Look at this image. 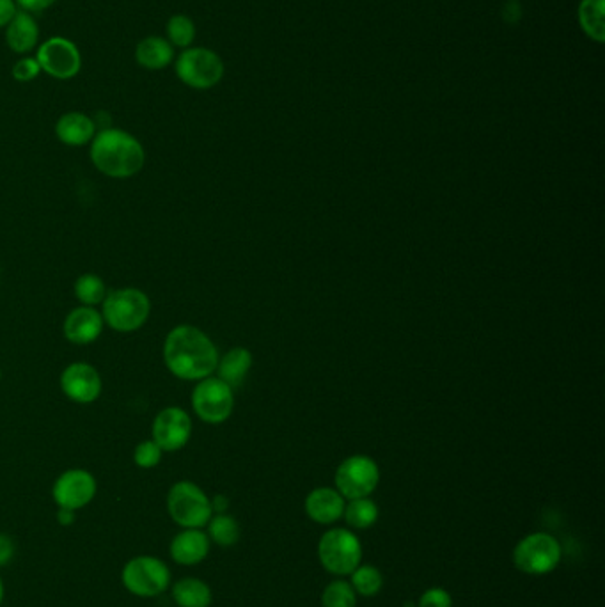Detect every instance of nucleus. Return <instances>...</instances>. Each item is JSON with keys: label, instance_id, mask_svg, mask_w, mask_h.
Segmentation results:
<instances>
[{"label": "nucleus", "instance_id": "obj_1", "mask_svg": "<svg viewBox=\"0 0 605 607\" xmlns=\"http://www.w3.org/2000/svg\"><path fill=\"white\" fill-rule=\"evenodd\" d=\"M164 361L178 379L203 380L217 370L219 352L201 329L178 325L165 338Z\"/></svg>", "mask_w": 605, "mask_h": 607}, {"label": "nucleus", "instance_id": "obj_2", "mask_svg": "<svg viewBox=\"0 0 605 607\" xmlns=\"http://www.w3.org/2000/svg\"><path fill=\"white\" fill-rule=\"evenodd\" d=\"M91 160L109 178H132L141 171L146 153L134 135L121 128H103L91 141Z\"/></svg>", "mask_w": 605, "mask_h": 607}, {"label": "nucleus", "instance_id": "obj_3", "mask_svg": "<svg viewBox=\"0 0 605 607\" xmlns=\"http://www.w3.org/2000/svg\"><path fill=\"white\" fill-rule=\"evenodd\" d=\"M318 560L336 577H348L362 563V544L354 529L330 528L318 542Z\"/></svg>", "mask_w": 605, "mask_h": 607}, {"label": "nucleus", "instance_id": "obj_4", "mask_svg": "<svg viewBox=\"0 0 605 607\" xmlns=\"http://www.w3.org/2000/svg\"><path fill=\"white\" fill-rule=\"evenodd\" d=\"M513 565L526 576H547L559 567L563 549L558 538L545 531H536L522 538L513 549Z\"/></svg>", "mask_w": 605, "mask_h": 607}, {"label": "nucleus", "instance_id": "obj_5", "mask_svg": "<svg viewBox=\"0 0 605 607\" xmlns=\"http://www.w3.org/2000/svg\"><path fill=\"white\" fill-rule=\"evenodd\" d=\"M103 322L118 332H134L146 324L151 304L146 293L137 288H121L103 299Z\"/></svg>", "mask_w": 605, "mask_h": 607}, {"label": "nucleus", "instance_id": "obj_6", "mask_svg": "<svg viewBox=\"0 0 605 607\" xmlns=\"http://www.w3.org/2000/svg\"><path fill=\"white\" fill-rule=\"evenodd\" d=\"M167 512L183 529L205 528L213 517L210 497L192 481L174 483L167 494Z\"/></svg>", "mask_w": 605, "mask_h": 607}, {"label": "nucleus", "instance_id": "obj_7", "mask_svg": "<svg viewBox=\"0 0 605 607\" xmlns=\"http://www.w3.org/2000/svg\"><path fill=\"white\" fill-rule=\"evenodd\" d=\"M174 70L187 87L206 91L217 86L224 77V63L217 52L205 47H189L181 52Z\"/></svg>", "mask_w": 605, "mask_h": 607}, {"label": "nucleus", "instance_id": "obj_8", "mask_svg": "<svg viewBox=\"0 0 605 607\" xmlns=\"http://www.w3.org/2000/svg\"><path fill=\"white\" fill-rule=\"evenodd\" d=\"M126 590L137 597H157L171 586V570L153 556L128 561L121 574Z\"/></svg>", "mask_w": 605, "mask_h": 607}, {"label": "nucleus", "instance_id": "obj_9", "mask_svg": "<svg viewBox=\"0 0 605 607\" xmlns=\"http://www.w3.org/2000/svg\"><path fill=\"white\" fill-rule=\"evenodd\" d=\"M336 490L346 501L370 497L380 483V469L373 458L354 455L341 462L336 471Z\"/></svg>", "mask_w": 605, "mask_h": 607}, {"label": "nucleus", "instance_id": "obj_10", "mask_svg": "<svg viewBox=\"0 0 605 607\" xmlns=\"http://www.w3.org/2000/svg\"><path fill=\"white\" fill-rule=\"evenodd\" d=\"M192 407L201 421L210 425H220L231 416L235 407L233 389L217 377L199 380L192 393Z\"/></svg>", "mask_w": 605, "mask_h": 607}, {"label": "nucleus", "instance_id": "obj_11", "mask_svg": "<svg viewBox=\"0 0 605 607\" xmlns=\"http://www.w3.org/2000/svg\"><path fill=\"white\" fill-rule=\"evenodd\" d=\"M36 59L41 71H45L52 79L70 80L82 70L79 47L63 36H52L43 41L36 52Z\"/></svg>", "mask_w": 605, "mask_h": 607}, {"label": "nucleus", "instance_id": "obj_12", "mask_svg": "<svg viewBox=\"0 0 605 607\" xmlns=\"http://www.w3.org/2000/svg\"><path fill=\"white\" fill-rule=\"evenodd\" d=\"M153 441L162 451H178L187 446L192 434V421L180 407H167L158 412L151 426Z\"/></svg>", "mask_w": 605, "mask_h": 607}, {"label": "nucleus", "instance_id": "obj_13", "mask_svg": "<svg viewBox=\"0 0 605 607\" xmlns=\"http://www.w3.org/2000/svg\"><path fill=\"white\" fill-rule=\"evenodd\" d=\"M96 494L95 476L84 469H70L54 483L52 496L59 508L80 510L93 501Z\"/></svg>", "mask_w": 605, "mask_h": 607}, {"label": "nucleus", "instance_id": "obj_14", "mask_svg": "<svg viewBox=\"0 0 605 607\" xmlns=\"http://www.w3.org/2000/svg\"><path fill=\"white\" fill-rule=\"evenodd\" d=\"M64 395L75 403H93L102 395V377L91 364L73 363L61 375Z\"/></svg>", "mask_w": 605, "mask_h": 607}, {"label": "nucleus", "instance_id": "obj_15", "mask_svg": "<svg viewBox=\"0 0 605 607\" xmlns=\"http://www.w3.org/2000/svg\"><path fill=\"white\" fill-rule=\"evenodd\" d=\"M346 499L338 490L330 487H320L309 492L304 503V510L311 521L320 526H332L339 519H343Z\"/></svg>", "mask_w": 605, "mask_h": 607}, {"label": "nucleus", "instance_id": "obj_16", "mask_svg": "<svg viewBox=\"0 0 605 607\" xmlns=\"http://www.w3.org/2000/svg\"><path fill=\"white\" fill-rule=\"evenodd\" d=\"M103 316L95 308L80 306L73 309L64 320V336L75 345H87L100 338Z\"/></svg>", "mask_w": 605, "mask_h": 607}, {"label": "nucleus", "instance_id": "obj_17", "mask_svg": "<svg viewBox=\"0 0 605 607\" xmlns=\"http://www.w3.org/2000/svg\"><path fill=\"white\" fill-rule=\"evenodd\" d=\"M6 43L18 56L31 54L40 43V25L31 13L16 11L13 20L6 27Z\"/></svg>", "mask_w": 605, "mask_h": 607}, {"label": "nucleus", "instance_id": "obj_18", "mask_svg": "<svg viewBox=\"0 0 605 607\" xmlns=\"http://www.w3.org/2000/svg\"><path fill=\"white\" fill-rule=\"evenodd\" d=\"M210 552V538L203 529H183L171 542V556L180 565H197Z\"/></svg>", "mask_w": 605, "mask_h": 607}, {"label": "nucleus", "instance_id": "obj_19", "mask_svg": "<svg viewBox=\"0 0 605 607\" xmlns=\"http://www.w3.org/2000/svg\"><path fill=\"white\" fill-rule=\"evenodd\" d=\"M55 135L66 146H86L96 135L95 121L82 112H66L55 123Z\"/></svg>", "mask_w": 605, "mask_h": 607}, {"label": "nucleus", "instance_id": "obj_20", "mask_svg": "<svg viewBox=\"0 0 605 607\" xmlns=\"http://www.w3.org/2000/svg\"><path fill=\"white\" fill-rule=\"evenodd\" d=\"M135 61L148 71L165 70L174 61V47L160 36H148L137 43Z\"/></svg>", "mask_w": 605, "mask_h": 607}, {"label": "nucleus", "instance_id": "obj_21", "mask_svg": "<svg viewBox=\"0 0 605 607\" xmlns=\"http://www.w3.org/2000/svg\"><path fill=\"white\" fill-rule=\"evenodd\" d=\"M252 368V354L247 348H233L228 354L219 359L217 371L219 379L226 382L231 389L242 386L247 373Z\"/></svg>", "mask_w": 605, "mask_h": 607}, {"label": "nucleus", "instance_id": "obj_22", "mask_svg": "<svg viewBox=\"0 0 605 607\" xmlns=\"http://www.w3.org/2000/svg\"><path fill=\"white\" fill-rule=\"evenodd\" d=\"M173 599L180 607H210L213 597L212 590L205 581L185 577L174 583Z\"/></svg>", "mask_w": 605, "mask_h": 607}, {"label": "nucleus", "instance_id": "obj_23", "mask_svg": "<svg viewBox=\"0 0 605 607\" xmlns=\"http://www.w3.org/2000/svg\"><path fill=\"white\" fill-rule=\"evenodd\" d=\"M605 0H581L577 18L584 34L597 43L605 41Z\"/></svg>", "mask_w": 605, "mask_h": 607}, {"label": "nucleus", "instance_id": "obj_24", "mask_svg": "<svg viewBox=\"0 0 605 607\" xmlns=\"http://www.w3.org/2000/svg\"><path fill=\"white\" fill-rule=\"evenodd\" d=\"M378 517H380V510H378L377 503L370 497H359V499L346 501L343 519L348 524V528L359 529V531L373 528L377 524Z\"/></svg>", "mask_w": 605, "mask_h": 607}, {"label": "nucleus", "instance_id": "obj_25", "mask_svg": "<svg viewBox=\"0 0 605 607\" xmlns=\"http://www.w3.org/2000/svg\"><path fill=\"white\" fill-rule=\"evenodd\" d=\"M350 584H352L354 592L357 593V597L373 599L384 588V576L377 567L368 565V563H361L350 574Z\"/></svg>", "mask_w": 605, "mask_h": 607}, {"label": "nucleus", "instance_id": "obj_26", "mask_svg": "<svg viewBox=\"0 0 605 607\" xmlns=\"http://www.w3.org/2000/svg\"><path fill=\"white\" fill-rule=\"evenodd\" d=\"M206 526L210 542H215L220 547H231L240 540V524L228 513H215V517Z\"/></svg>", "mask_w": 605, "mask_h": 607}, {"label": "nucleus", "instance_id": "obj_27", "mask_svg": "<svg viewBox=\"0 0 605 607\" xmlns=\"http://www.w3.org/2000/svg\"><path fill=\"white\" fill-rule=\"evenodd\" d=\"M165 32H167L165 40L169 41L173 47L183 48V50L192 47L197 34L196 24L187 15L171 16L165 25Z\"/></svg>", "mask_w": 605, "mask_h": 607}, {"label": "nucleus", "instance_id": "obj_28", "mask_svg": "<svg viewBox=\"0 0 605 607\" xmlns=\"http://www.w3.org/2000/svg\"><path fill=\"white\" fill-rule=\"evenodd\" d=\"M322 607H357V593L350 581L345 577L330 581L322 593Z\"/></svg>", "mask_w": 605, "mask_h": 607}, {"label": "nucleus", "instance_id": "obj_29", "mask_svg": "<svg viewBox=\"0 0 605 607\" xmlns=\"http://www.w3.org/2000/svg\"><path fill=\"white\" fill-rule=\"evenodd\" d=\"M75 295L84 306L95 308L98 304H102L107 295V288H105L102 277H98L96 274H84L75 283Z\"/></svg>", "mask_w": 605, "mask_h": 607}, {"label": "nucleus", "instance_id": "obj_30", "mask_svg": "<svg viewBox=\"0 0 605 607\" xmlns=\"http://www.w3.org/2000/svg\"><path fill=\"white\" fill-rule=\"evenodd\" d=\"M162 453H164V451L158 448L153 439H151V441H142L141 444L135 448V464L142 467V469H151V467L160 464Z\"/></svg>", "mask_w": 605, "mask_h": 607}, {"label": "nucleus", "instance_id": "obj_31", "mask_svg": "<svg viewBox=\"0 0 605 607\" xmlns=\"http://www.w3.org/2000/svg\"><path fill=\"white\" fill-rule=\"evenodd\" d=\"M40 73L41 66L40 63H38V59H36V57L27 56L18 59L15 66H13V70H11L13 79L22 82V84H27V82L38 79Z\"/></svg>", "mask_w": 605, "mask_h": 607}, {"label": "nucleus", "instance_id": "obj_32", "mask_svg": "<svg viewBox=\"0 0 605 607\" xmlns=\"http://www.w3.org/2000/svg\"><path fill=\"white\" fill-rule=\"evenodd\" d=\"M417 607H453V597L448 590L435 586V588H428L417 602Z\"/></svg>", "mask_w": 605, "mask_h": 607}, {"label": "nucleus", "instance_id": "obj_33", "mask_svg": "<svg viewBox=\"0 0 605 607\" xmlns=\"http://www.w3.org/2000/svg\"><path fill=\"white\" fill-rule=\"evenodd\" d=\"M57 0H15L16 8L25 13H41L45 9L52 8Z\"/></svg>", "mask_w": 605, "mask_h": 607}, {"label": "nucleus", "instance_id": "obj_34", "mask_svg": "<svg viewBox=\"0 0 605 607\" xmlns=\"http://www.w3.org/2000/svg\"><path fill=\"white\" fill-rule=\"evenodd\" d=\"M13 556H15V542L8 535L0 533V567L8 565L9 561L13 560Z\"/></svg>", "mask_w": 605, "mask_h": 607}, {"label": "nucleus", "instance_id": "obj_35", "mask_svg": "<svg viewBox=\"0 0 605 607\" xmlns=\"http://www.w3.org/2000/svg\"><path fill=\"white\" fill-rule=\"evenodd\" d=\"M15 0H0V29H6L9 22L13 20V16L16 15Z\"/></svg>", "mask_w": 605, "mask_h": 607}, {"label": "nucleus", "instance_id": "obj_36", "mask_svg": "<svg viewBox=\"0 0 605 607\" xmlns=\"http://www.w3.org/2000/svg\"><path fill=\"white\" fill-rule=\"evenodd\" d=\"M210 503H212L213 513H226L229 508V499L226 496H215L210 499Z\"/></svg>", "mask_w": 605, "mask_h": 607}, {"label": "nucleus", "instance_id": "obj_37", "mask_svg": "<svg viewBox=\"0 0 605 607\" xmlns=\"http://www.w3.org/2000/svg\"><path fill=\"white\" fill-rule=\"evenodd\" d=\"M57 521H59V524H63V526H70V524L75 522V512L68 510V508H59Z\"/></svg>", "mask_w": 605, "mask_h": 607}, {"label": "nucleus", "instance_id": "obj_38", "mask_svg": "<svg viewBox=\"0 0 605 607\" xmlns=\"http://www.w3.org/2000/svg\"><path fill=\"white\" fill-rule=\"evenodd\" d=\"M2 600H4V584H2V579H0V604H2Z\"/></svg>", "mask_w": 605, "mask_h": 607}, {"label": "nucleus", "instance_id": "obj_39", "mask_svg": "<svg viewBox=\"0 0 605 607\" xmlns=\"http://www.w3.org/2000/svg\"><path fill=\"white\" fill-rule=\"evenodd\" d=\"M0 379H2V373H0Z\"/></svg>", "mask_w": 605, "mask_h": 607}]
</instances>
